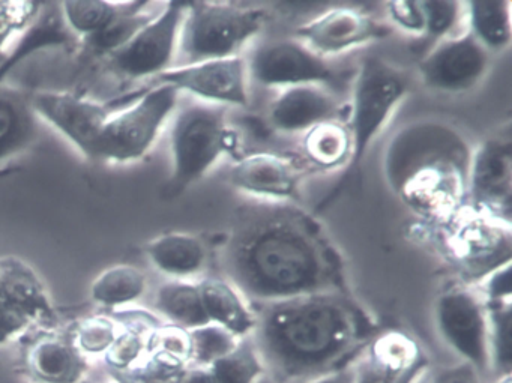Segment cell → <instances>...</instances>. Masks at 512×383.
I'll list each match as a JSON object with an SVG mask.
<instances>
[{
  "label": "cell",
  "mask_w": 512,
  "mask_h": 383,
  "mask_svg": "<svg viewBox=\"0 0 512 383\" xmlns=\"http://www.w3.org/2000/svg\"><path fill=\"white\" fill-rule=\"evenodd\" d=\"M224 277L251 308L319 293H352L325 224L298 203L248 200L220 247Z\"/></svg>",
  "instance_id": "1"
},
{
  "label": "cell",
  "mask_w": 512,
  "mask_h": 383,
  "mask_svg": "<svg viewBox=\"0 0 512 383\" xmlns=\"http://www.w3.org/2000/svg\"><path fill=\"white\" fill-rule=\"evenodd\" d=\"M253 311L251 340L280 383H307L347 367L382 331L353 293L301 296Z\"/></svg>",
  "instance_id": "2"
},
{
  "label": "cell",
  "mask_w": 512,
  "mask_h": 383,
  "mask_svg": "<svg viewBox=\"0 0 512 383\" xmlns=\"http://www.w3.org/2000/svg\"><path fill=\"white\" fill-rule=\"evenodd\" d=\"M470 160L472 148L457 128L439 119H418L389 139L383 175L422 223H440L466 205Z\"/></svg>",
  "instance_id": "3"
},
{
  "label": "cell",
  "mask_w": 512,
  "mask_h": 383,
  "mask_svg": "<svg viewBox=\"0 0 512 383\" xmlns=\"http://www.w3.org/2000/svg\"><path fill=\"white\" fill-rule=\"evenodd\" d=\"M410 86L409 71L385 59L367 56L359 62L346 121L352 139V155L334 190L317 205V212L331 206L344 188L358 178L365 155L409 94Z\"/></svg>",
  "instance_id": "4"
},
{
  "label": "cell",
  "mask_w": 512,
  "mask_h": 383,
  "mask_svg": "<svg viewBox=\"0 0 512 383\" xmlns=\"http://www.w3.org/2000/svg\"><path fill=\"white\" fill-rule=\"evenodd\" d=\"M430 242L458 272L461 283L478 286L485 278L511 265V224L464 205L440 223L425 224Z\"/></svg>",
  "instance_id": "5"
},
{
  "label": "cell",
  "mask_w": 512,
  "mask_h": 383,
  "mask_svg": "<svg viewBox=\"0 0 512 383\" xmlns=\"http://www.w3.org/2000/svg\"><path fill=\"white\" fill-rule=\"evenodd\" d=\"M170 151L172 175L169 193H184L191 185L208 175L209 170L238 146L236 134L227 121V107L193 103L175 112Z\"/></svg>",
  "instance_id": "6"
},
{
  "label": "cell",
  "mask_w": 512,
  "mask_h": 383,
  "mask_svg": "<svg viewBox=\"0 0 512 383\" xmlns=\"http://www.w3.org/2000/svg\"><path fill=\"white\" fill-rule=\"evenodd\" d=\"M265 22V11L259 8L232 2H187L176 53L184 62L178 67L238 58Z\"/></svg>",
  "instance_id": "7"
},
{
  "label": "cell",
  "mask_w": 512,
  "mask_h": 383,
  "mask_svg": "<svg viewBox=\"0 0 512 383\" xmlns=\"http://www.w3.org/2000/svg\"><path fill=\"white\" fill-rule=\"evenodd\" d=\"M179 92L157 85L133 106L110 115L98 140L97 160L128 163L148 154L170 116L175 115Z\"/></svg>",
  "instance_id": "8"
},
{
  "label": "cell",
  "mask_w": 512,
  "mask_h": 383,
  "mask_svg": "<svg viewBox=\"0 0 512 383\" xmlns=\"http://www.w3.org/2000/svg\"><path fill=\"white\" fill-rule=\"evenodd\" d=\"M434 323L446 344L481 377L490 373L487 308L467 284L446 287L434 301Z\"/></svg>",
  "instance_id": "9"
},
{
  "label": "cell",
  "mask_w": 512,
  "mask_h": 383,
  "mask_svg": "<svg viewBox=\"0 0 512 383\" xmlns=\"http://www.w3.org/2000/svg\"><path fill=\"white\" fill-rule=\"evenodd\" d=\"M187 2H167L163 10L137 32L130 43L113 53L109 70L125 80L157 79L172 68L178 53L179 31Z\"/></svg>",
  "instance_id": "10"
},
{
  "label": "cell",
  "mask_w": 512,
  "mask_h": 383,
  "mask_svg": "<svg viewBox=\"0 0 512 383\" xmlns=\"http://www.w3.org/2000/svg\"><path fill=\"white\" fill-rule=\"evenodd\" d=\"M247 62L248 79L263 88L287 89L301 85H337L340 73L328 59L296 38L260 44Z\"/></svg>",
  "instance_id": "11"
},
{
  "label": "cell",
  "mask_w": 512,
  "mask_h": 383,
  "mask_svg": "<svg viewBox=\"0 0 512 383\" xmlns=\"http://www.w3.org/2000/svg\"><path fill=\"white\" fill-rule=\"evenodd\" d=\"M466 205L511 224L512 139L509 130L487 137L472 151Z\"/></svg>",
  "instance_id": "12"
},
{
  "label": "cell",
  "mask_w": 512,
  "mask_h": 383,
  "mask_svg": "<svg viewBox=\"0 0 512 383\" xmlns=\"http://www.w3.org/2000/svg\"><path fill=\"white\" fill-rule=\"evenodd\" d=\"M491 58L493 56L466 31L434 44L419 61L418 76L430 91L464 94L485 79Z\"/></svg>",
  "instance_id": "13"
},
{
  "label": "cell",
  "mask_w": 512,
  "mask_h": 383,
  "mask_svg": "<svg viewBox=\"0 0 512 383\" xmlns=\"http://www.w3.org/2000/svg\"><path fill=\"white\" fill-rule=\"evenodd\" d=\"M155 80L158 85L172 86L179 94L193 95L202 103L227 109L250 104L247 62L241 56L172 67Z\"/></svg>",
  "instance_id": "14"
},
{
  "label": "cell",
  "mask_w": 512,
  "mask_h": 383,
  "mask_svg": "<svg viewBox=\"0 0 512 383\" xmlns=\"http://www.w3.org/2000/svg\"><path fill=\"white\" fill-rule=\"evenodd\" d=\"M302 160L259 152L239 157L229 170L233 188L263 202L298 203L301 185L308 172Z\"/></svg>",
  "instance_id": "15"
},
{
  "label": "cell",
  "mask_w": 512,
  "mask_h": 383,
  "mask_svg": "<svg viewBox=\"0 0 512 383\" xmlns=\"http://www.w3.org/2000/svg\"><path fill=\"white\" fill-rule=\"evenodd\" d=\"M391 26L355 8H334L296 29V40L322 58L337 56L391 37Z\"/></svg>",
  "instance_id": "16"
},
{
  "label": "cell",
  "mask_w": 512,
  "mask_h": 383,
  "mask_svg": "<svg viewBox=\"0 0 512 383\" xmlns=\"http://www.w3.org/2000/svg\"><path fill=\"white\" fill-rule=\"evenodd\" d=\"M31 106L38 119L67 137L83 155L97 160L98 140L110 118L106 106L62 92L32 94Z\"/></svg>",
  "instance_id": "17"
},
{
  "label": "cell",
  "mask_w": 512,
  "mask_h": 383,
  "mask_svg": "<svg viewBox=\"0 0 512 383\" xmlns=\"http://www.w3.org/2000/svg\"><path fill=\"white\" fill-rule=\"evenodd\" d=\"M365 350L355 383H416L430 365L418 341L403 331H380Z\"/></svg>",
  "instance_id": "18"
},
{
  "label": "cell",
  "mask_w": 512,
  "mask_h": 383,
  "mask_svg": "<svg viewBox=\"0 0 512 383\" xmlns=\"http://www.w3.org/2000/svg\"><path fill=\"white\" fill-rule=\"evenodd\" d=\"M341 107L331 89L301 85L281 89L269 106L268 122L275 133L305 134L323 122L340 119Z\"/></svg>",
  "instance_id": "19"
},
{
  "label": "cell",
  "mask_w": 512,
  "mask_h": 383,
  "mask_svg": "<svg viewBox=\"0 0 512 383\" xmlns=\"http://www.w3.org/2000/svg\"><path fill=\"white\" fill-rule=\"evenodd\" d=\"M152 265L176 280H187L202 274L209 262V251L203 239L191 233H167L146 245Z\"/></svg>",
  "instance_id": "20"
},
{
  "label": "cell",
  "mask_w": 512,
  "mask_h": 383,
  "mask_svg": "<svg viewBox=\"0 0 512 383\" xmlns=\"http://www.w3.org/2000/svg\"><path fill=\"white\" fill-rule=\"evenodd\" d=\"M200 298L209 322L227 329L238 338L248 337L256 325L253 308L226 278H203Z\"/></svg>",
  "instance_id": "21"
},
{
  "label": "cell",
  "mask_w": 512,
  "mask_h": 383,
  "mask_svg": "<svg viewBox=\"0 0 512 383\" xmlns=\"http://www.w3.org/2000/svg\"><path fill=\"white\" fill-rule=\"evenodd\" d=\"M32 94L0 88V163L22 154L38 136V118Z\"/></svg>",
  "instance_id": "22"
},
{
  "label": "cell",
  "mask_w": 512,
  "mask_h": 383,
  "mask_svg": "<svg viewBox=\"0 0 512 383\" xmlns=\"http://www.w3.org/2000/svg\"><path fill=\"white\" fill-rule=\"evenodd\" d=\"M74 35L68 31L59 10H43L38 19L20 35L14 49L0 61V88L7 77L26 59L44 50L70 47Z\"/></svg>",
  "instance_id": "23"
},
{
  "label": "cell",
  "mask_w": 512,
  "mask_h": 383,
  "mask_svg": "<svg viewBox=\"0 0 512 383\" xmlns=\"http://www.w3.org/2000/svg\"><path fill=\"white\" fill-rule=\"evenodd\" d=\"M302 155L308 169L320 172L346 169L352 155V139L341 119L323 122L302 134Z\"/></svg>",
  "instance_id": "24"
},
{
  "label": "cell",
  "mask_w": 512,
  "mask_h": 383,
  "mask_svg": "<svg viewBox=\"0 0 512 383\" xmlns=\"http://www.w3.org/2000/svg\"><path fill=\"white\" fill-rule=\"evenodd\" d=\"M464 20L467 32L491 56L506 52L511 46V2H466Z\"/></svg>",
  "instance_id": "25"
},
{
  "label": "cell",
  "mask_w": 512,
  "mask_h": 383,
  "mask_svg": "<svg viewBox=\"0 0 512 383\" xmlns=\"http://www.w3.org/2000/svg\"><path fill=\"white\" fill-rule=\"evenodd\" d=\"M32 373L47 383H77L86 370L85 361L70 341L47 337L29 352Z\"/></svg>",
  "instance_id": "26"
},
{
  "label": "cell",
  "mask_w": 512,
  "mask_h": 383,
  "mask_svg": "<svg viewBox=\"0 0 512 383\" xmlns=\"http://www.w3.org/2000/svg\"><path fill=\"white\" fill-rule=\"evenodd\" d=\"M145 2H109V0H71L61 4L62 19L76 37L88 38L112 25Z\"/></svg>",
  "instance_id": "27"
},
{
  "label": "cell",
  "mask_w": 512,
  "mask_h": 383,
  "mask_svg": "<svg viewBox=\"0 0 512 383\" xmlns=\"http://www.w3.org/2000/svg\"><path fill=\"white\" fill-rule=\"evenodd\" d=\"M155 307L161 314L185 331L209 325L197 283L173 280L163 284L157 292Z\"/></svg>",
  "instance_id": "28"
},
{
  "label": "cell",
  "mask_w": 512,
  "mask_h": 383,
  "mask_svg": "<svg viewBox=\"0 0 512 383\" xmlns=\"http://www.w3.org/2000/svg\"><path fill=\"white\" fill-rule=\"evenodd\" d=\"M149 2H145L142 7L125 16L119 17L112 25L107 26L103 31L92 37L83 38V55L88 58L107 59L113 53L121 50L125 44L130 43L131 38L142 31L158 13H151L148 11Z\"/></svg>",
  "instance_id": "29"
},
{
  "label": "cell",
  "mask_w": 512,
  "mask_h": 383,
  "mask_svg": "<svg viewBox=\"0 0 512 383\" xmlns=\"http://www.w3.org/2000/svg\"><path fill=\"white\" fill-rule=\"evenodd\" d=\"M484 304L487 308L491 371L500 377L511 376L512 299L484 301Z\"/></svg>",
  "instance_id": "30"
},
{
  "label": "cell",
  "mask_w": 512,
  "mask_h": 383,
  "mask_svg": "<svg viewBox=\"0 0 512 383\" xmlns=\"http://www.w3.org/2000/svg\"><path fill=\"white\" fill-rule=\"evenodd\" d=\"M146 278L139 269L118 265L104 271L92 284V298L106 307H121L143 295Z\"/></svg>",
  "instance_id": "31"
},
{
  "label": "cell",
  "mask_w": 512,
  "mask_h": 383,
  "mask_svg": "<svg viewBox=\"0 0 512 383\" xmlns=\"http://www.w3.org/2000/svg\"><path fill=\"white\" fill-rule=\"evenodd\" d=\"M217 383H256L266 367L250 335L241 338L232 352L209 367Z\"/></svg>",
  "instance_id": "32"
},
{
  "label": "cell",
  "mask_w": 512,
  "mask_h": 383,
  "mask_svg": "<svg viewBox=\"0 0 512 383\" xmlns=\"http://www.w3.org/2000/svg\"><path fill=\"white\" fill-rule=\"evenodd\" d=\"M188 332H190L191 343L190 361L202 368L211 367L215 361L232 352L241 340L214 323Z\"/></svg>",
  "instance_id": "33"
},
{
  "label": "cell",
  "mask_w": 512,
  "mask_h": 383,
  "mask_svg": "<svg viewBox=\"0 0 512 383\" xmlns=\"http://www.w3.org/2000/svg\"><path fill=\"white\" fill-rule=\"evenodd\" d=\"M425 17V38H430L434 43L452 37V32L458 23L464 19L463 2L452 0H428L421 2Z\"/></svg>",
  "instance_id": "34"
},
{
  "label": "cell",
  "mask_w": 512,
  "mask_h": 383,
  "mask_svg": "<svg viewBox=\"0 0 512 383\" xmlns=\"http://www.w3.org/2000/svg\"><path fill=\"white\" fill-rule=\"evenodd\" d=\"M41 2H25V0H5L0 2V47L13 35H22L43 11Z\"/></svg>",
  "instance_id": "35"
},
{
  "label": "cell",
  "mask_w": 512,
  "mask_h": 383,
  "mask_svg": "<svg viewBox=\"0 0 512 383\" xmlns=\"http://www.w3.org/2000/svg\"><path fill=\"white\" fill-rule=\"evenodd\" d=\"M188 362L166 352L149 353L142 367L134 368L146 383H181L187 374Z\"/></svg>",
  "instance_id": "36"
},
{
  "label": "cell",
  "mask_w": 512,
  "mask_h": 383,
  "mask_svg": "<svg viewBox=\"0 0 512 383\" xmlns=\"http://www.w3.org/2000/svg\"><path fill=\"white\" fill-rule=\"evenodd\" d=\"M116 325L107 317H91L80 323L77 343L88 353L107 352L118 337Z\"/></svg>",
  "instance_id": "37"
},
{
  "label": "cell",
  "mask_w": 512,
  "mask_h": 383,
  "mask_svg": "<svg viewBox=\"0 0 512 383\" xmlns=\"http://www.w3.org/2000/svg\"><path fill=\"white\" fill-rule=\"evenodd\" d=\"M154 352H166L182 361L190 362V332L179 326H158L148 340V355Z\"/></svg>",
  "instance_id": "38"
},
{
  "label": "cell",
  "mask_w": 512,
  "mask_h": 383,
  "mask_svg": "<svg viewBox=\"0 0 512 383\" xmlns=\"http://www.w3.org/2000/svg\"><path fill=\"white\" fill-rule=\"evenodd\" d=\"M386 14L389 22L413 37H424L425 17L421 2L416 0H394L386 2Z\"/></svg>",
  "instance_id": "39"
},
{
  "label": "cell",
  "mask_w": 512,
  "mask_h": 383,
  "mask_svg": "<svg viewBox=\"0 0 512 383\" xmlns=\"http://www.w3.org/2000/svg\"><path fill=\"white\" fill-rule=\"evenodd\" d=\"M431 383H482L481 374L466 362L445 368L434 374Z\"/></svg>",
  "instance_id": "40"
},
{
  "label": "cell",
  "mask_w": 512,
  "mask_h": 383,
  "mask_svg": "<svg viewBox=\"0 0 512 383\" xmlns=\"http://www.w3.org/2000/svg\"><path fill=\"white\" fill-rule=\"evenodd\" d=\"M356 382V367L355 365H347V367L340 368V370L331 371V373L323 374L317 379L310 380L307 383H355Z\"/></svg>",
  "instance_id": "41"
},
{
  "label": "cell",
  "mask_w": 512,
  "mask_h": 383,
  "mask_svg": "<svg viewBox=\"0 0 512 383\" xmlns=\"http://www.w3.org/2000/svg\"><path fill=\"white\" fill-rule=\"evenodd\" d=\"M181 383H217V380L209 368L197 367L188 370Z\"/></svg>",
  "instance_id": "42"
},
{
  "label": "cell",
  "mask_w": 512,
  "mask_h": 383,
  "mask_svg": "<svg viewBox=\"0 0 512 383\" xmlns=\"http://www.w3.org/2000/svg\"><path fill=\"white\" fill-rule=\"evenodd\" d=\"M110 374H112L119 383H146L134 368H128V370H110Z\"/></svg>",
  "instance_id": "43"
},
{
  "label": "cell",
  "mask_w": 512,
  "mask_h": 383,
  "mask_svg": "<svg viewBox=\"0 0 512 383\" xmlns=\"http://www.w3.org/2000/svg\"><path fill=\"white\" fill-rule=\"evenodd\" d=\"M256 383H280V382H278V380H275L274 377L269 376V374L266 373V374H263V376L260 377V379L257 380Z\"/></svg>",
  "instance_id": "44"
},
{
  "label": "cell",
  "mask_w": 512,
  "mask_h": 383,
  "mask_svg": "<svg viewBox=\"0 0 512 383\" xmlns=\"http://www.w3.org/2000/svg\"><path fill=\"white\" fill-rule=\"evenodd\" d=\"M499 383H512L511 376L500 377Z\"/></svg>",
  "instance_id": "45"
}]
</instances>
